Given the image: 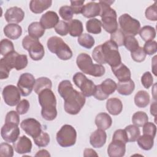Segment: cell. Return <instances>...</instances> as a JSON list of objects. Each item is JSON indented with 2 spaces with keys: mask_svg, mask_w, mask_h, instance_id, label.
Wrapping results in <instances>:
<instances>
[{
  "mask_svg": "<svg viewBox=\"0 0 157 157\" xmlns=\"http://www.w3.org/2000/svg\"><path fill=\"white\" fill-rule=\"evenodd\" d=\"M58 91L64 100V110L71 115L78 114L85 105V96L74 89L71 82L67 80L59 83Z\"/></svg>",
  "mask_w": 157,
  "mask_h": 157,
  "instance_id": "6da1fadb",
  "label": "cell"
},
{
  "mask_svg": "<svg viewBox=\"0 0 157 157\" xmlns=\"http://www.w3.org/2000/svg\"><path fill=\"white\" fill-rule=\"evenodd\" d=\"M92 56L97 63L99 64L107 63L111 68L121 63L118 47L110 40L96 46L92 52Z\"/></svg>",
  "mask_w": 157,
  "mask_h": 157,
  "instance_id": "7a4b0ae2",
  "label": "cell"
},
{
  "mask_svg": "<svg viewBox=\"0 0 157 157\" xmlns=\"http://www.w3.org/2000/svg\"><path fill=\"white\" fill-rule=\"evenodd\" d=\"M39 104L42 107L41 115L47 121H52L57 116L56 99L51 89H45L38 94Z\"/></svg>",
  "mask_w": 157,
  "mask_h": 157,
  "instance_id": "3957f363",
  "label": "cell"
},
{
  "mask_svg": "<svg viewBox=\"0 0 157 157\" xmlns=\"http://www.w3.org/2000/svg\"><path fill=\"white\" fill-rule=\"evenodd\" d=\"M113 2V1H99L101 7L99 16L101 17L102 26L105 31L110 34L118 29L117 13L113 9L110 7L111 4Z\"/></svg>",
  "mask_w": 157,
  "mask_h": 157,
  "instance_id": "277c9868",
  "label": "cell"
},
{
  "mask_svg": "<svg viewBox=\"0 0 157 157\" xmlns=\"http://www.w3.org/2000/svg\"><path fill=\"white\" fill-rule=\"evenodd\" d=\"M76 63L81 71L93 77H101L105 72V67L99 64H94L90 56L86 53H80L76 59Z\"/></svg>",
  "mask_w": 157,
  "mask_h": 157,
  "instance_id": "5b68a950",
  "label": "cell"
},
{
  "mask_svg": "<svg viewBox=\"0 0 157 157\" xmlns=\"http://www.w3.org/2000/svg\"><path fill=\"white\" fill-rule=\"evenodd\" d=\"M48 50L61 60L70 59L72 56V52L70 47L63 40L61 37L52 36L47 40Z\"/></svg>",
  "mask_w": 157,
  "mask_h": 157,
  "instance_id": "8992f818",
  "label": "cell"
},
{
  "mask_svg": "<svg viewBox=\"0 0 157 157\" xmlns=\"http://www.w3.org/2000/svg\"><path fill=\"white\" fill-rule=\"evenodd\" d=\"M22 46L26 50L33 60L39 61L42 59L45 55V50L42 44L38 39L31 36H26L22 40Z\"/></svg>",
  "mask_w": 157,
  "mask_h": 157,
  "instance_id": "52a82bcc",
  "label": "cell"
},
{
  "mask_svg": "<svg viewBox=\"0 0 157 157\" xmlns=\"http://www.w3.org/2000/svg\"><path fill=\"white\" fill-rule=\"evenodd\" d=\"M77 132L75 128L69 124L63 125L56 133V141L62 147H69L76 142Z\"/></svg>",
  "mask_w": 157,
  "mask_h": 157,
  "instance_id": "ba28073f",
  "label": "cell"
},
{
  "mask_svg": "<svg viewBox=\"0 0 157 157\" xmlns=\"http://www.w3.org/2000/svg\"><path fill=\"white\" fill-rule=\"evenodd\" d=\"M118 22L120 29L127 35L136 36L140 29V22L128 13L121 15L118 18Z\"/></svg>",
  "mask_w": 157,
  "mask_h": 157,
  "instance_id": "9c48e42d",
  "label": "cell"
},
{
  "mask_svg": "<svg viewBox=\"0 0 157 157\" xmlns=\"http://www.w3.org/2000/svg\"><path fill=\"white\" fill-rule=\"evenodd\" d=\"M72 79L75 85L80 90L84 96L90 97L93 96L96 85L83 73L76 72L74 75Z\"/></svg>",
  "mask_w": 157,
  "mask_h": 157,
  "instance_id": "30bf717a",
  "label": "cell"
},
{
  "mask_svg": "<svg viewBox=\"0 0 157 157\" xmlns=\"http://www.w3.org/2000/svg\"><path fill=\"white\" fill-rule=\"evenodd\" d=\"M117 90V83L110 78H107L100 85H96L94 97L100 101H103L108 98L110 94H112Z\"/></svg>",
  "mask_w": 157,
  "mask_h": 157,
  "instance_id": "8fae6325",
  "label": "cell"
},
{
  "mask_svg": "<svg viewBox=\"0 0 157 157\" xmlns=\"http://www.w3.org/2000/svg\"><path fill=\"white\" fill-rule=\"evenodd\" d=\"M18 53L13 51L2 58L0 60V78L1 80L7 78L12 69L15 68V61Z\"/></svg>",
  "mask_w": 157,
  "mask_h": 157,
  "instance_id": "7c38bea8",
  "label": "cell"
},
{
  "mask_svg": "<svg viewBox=\"0 0 157 157\" xmlns=\"http://www.w3.org/2000/svg\"><path fill=\"white\" fill-rule=\"evenodd\" d=\"M35 82L34 77L30 73H24L20 76L17 83V87L21 96H27L31 93L34 89Z\"/></svg>",
  "mask_w": 157,
  "mask_h": 157,
  "instance_id": "4fadbf2b",
  "label": "cell"
},
{
  "mask_svg": "<svg viewBox=\"0 0 157 157\" xmlns=\"http://www.w3.org/2000/svg\"><path fill=\"white\" fill-rule=\"evenodd\" d=\"M5 103L9 106H15L20 101L21 93L18 87L13 85L5 86L2 92Z\"/></svg>",
  "mask_w": 157,
  "mask_h": 157,
  "instance_id": "5bb4252c",
  "label": "cell"
},
{
  "mask_svg": "<svg viewBox=\"0 0 157 157\" xmlns=\"http://www.w3.org/2000/svg\"><path fill=\"white\" fill-rule=\"evenodd\" d=\"M21 129L33 138L38 136L42 132L41 124L36 119L28 118L23 120L20 123Z\"/></svg>",
  "mask_w": 157,
  "mask_h": 157,
  "instance_id": "9a60e30c",
  "label": "cell"
},
{
  "mask_svg": "<svg viewBox=\"0 0 157 157\" xmlns=\"http://www.w3.org/2000/svg\"><path fill=\"white\" fill-rule=\"evenodd\" d=\"M20 129L17 125L5 123L1 128V135L7 142L13 143L17 140L20 135Z\"/></svg>",
  "mask_w": 157,
  "mask_h": 157,
  "instance_id": "2e32d148",
  "label": "cell"
},
{
  "mask_svg": "<svg viewBox=\"0 0 157 157\" xmlns=\"http://www.w3.org/2000/svg\"><path fill=\"white\" fill-rule=\"evenodd\" d=\"M4 17L9 23L17 24L22 21L25 17V12L18 7H12L6 10Z\"/></svg>",
  "mask_w": 157,
  "mask_h": 157,
  "instance_id": "e0dca14e",
  "label": "cell"
},
{
  "mask_svg": "<svg viewBox=\"0 0 157 157\" xmlns=\"http://www.w3.org/2000/svg\"><path fill=\"white\" fill-rule=\"evenodd\" d=\"M13 147L18 154H25L30 153L32 149V142L31 140L25 136H22L13 142Z\"/></svg>",
  "mask_w": 157,
  "mask_h": 157,
  "instance_id": "ac0fdd59",
  "label": "cell"
},
{
  "mask_svg": "<svg viewBox=\"0 0 157 157\" xmlns=\"http://www.w3.org/2000/svg\"><path fill=\"white\" fill-rule=\"evenodd\" d=\"M125 152L126 144L120 140H112L107 148V154L110 157H122Z\"/></svg>",
  "mask_w": 157,
  "mask_h": 157,
  "instance_id": "d6986e66",
  "label": "cell"
},
{
  "mask_svg": "<svg viewBox=\"0 0 157 157\" xmlns=\"http://www.w3.org/2000/svg\"><path fill=\"white\" fill-rule=\"evenodd\" d=\"M58 14L53 11H47L43 14L40 19V23L45 29H51L59 21Z\"/></svg>",
  "mask_w": 157,
  "mask_h": 157,
  "instance_id": "ffe728a7",
  "label": "cell"
},
{
  "mask_svg": "<svg viewBox=\"0 0 157 157\" xmlns=\"http://www.w3.org/2000/svg\"><path fill=\"white\" fill-rule=\"evenodd\" d=\"M107 140V134L105 130L98 129L90 137V142L94 148H101L104 145Z\"/></svg>",
  "mask_w": 157,
  "mask_h": 157,
  "instance_id": "44dd1931",
  "label": "cell"
},
{
  "mask_svg": "<svg viewBox=\"0 0 157 157\" xmlns=\"http://www.w3.org/2000/svg\"><path fill=\"white\" fill-rule=\"evenodd\" d=\"M101 7L99 2H89L83 6L82 14L86 18H94L100 15Z\"/></svg>",
  "mask_w": 157,
  "mask_h": 157,
  "instance_id": "7402d4cb",
  "label": "cell"
},
{
  "mask_svg": "<svg viewBox=\"0 0 157 157\" xmlns=\"http://www.w3.org/2000/svg\"><path fill=\"white\" fill-rule=\"evenodd\" d=\"M112 71L119 82L127 81L131 79V74L129 69L122 63L116 67H112Z\"/></svg>",
  "mask_w": 157,
  "mask_h": 157,
  "instance_id": "603a6c76",
  "label": "cell"
},
{
  "mask_svg": "<svg viewBox=\"0 0 157 157\" xmlns=\"http://www.w3.org/2000/svg\"><path fill=\"white\" fill-rule=\"evenodd\" d=\"M51 0H32L29 2V9L34 13H40L52 6Z\"/></svg>",
  "mask_w": 157,
  "mask_h": 157,
  "instance_id": "cb8c5ba5",
  "label": "cell"
},
{
  "mask_svg": "<svg viewBox=\"0 0 157 157\" xmlns=\"http://www.w3.org/2000/svg\"><path fill=\"white\" fill-rule=\"evenodd\" d=\"M4 33L8 38L13 40L18 39L22 34L21 27L17 24L9 23L4 28Z\"/></svg>",
  "mask_w": 157,
  "mask_h": 157,
  "instance_id": "d4e9b609",
  "label": "cell"
},
{
  "mask_svg": "<svg viewBox=\"0 0 157 157\" xmlns=\"http://www.w3.org/2000/svg\"><path fill=\"white\" fill-rule=\"evenodd\" d=\"M106 109L109 113L113 115H119L123 110V103L117 98H109L106 102Z\"/></svg>",
  "mask_w": 157,
  "mask_h": 157,
  "instance_id": "484cf974",
  "label": "cell"
},
{
  "mask_svg": "<svg viewBox=\"0 0 157 157\" xmlns=\"http://www.w3.org/2000/svg\"><path fill=\"white\" fill-rule=\"evenodd\" d=\"M95 124L99 129H108L112 124L111 117L105 112L98 113L95 118Z\"/></svg>",
  "mask_w": 157,
  "mask_h": 157,
  "instance_id": "4316f807",
  "label": "cell"
},
{
  "mask_svg": "<svg viewBox=\"0 0 157 157\" xmlns=\"http://www.w3.org/2000/svg\"><path fill=\"white\" fill-rule=\"evenodd\" d=\"M134 88L135 84L131 79L124 82H118L117 84V90L121 95H130L134 90Z\"/></svg>",
  "mask_w": 157,
  "mask_h": 157,
  "instance_id": "83f0119b",
  "label": "cell"
},
{
  "mask_svg": "<svg viewBox=\"0 0 157 157\" xmlns=\"http://www.w3.org/2000/svg\"><path fill=\"white\" fill-rule=\"evenodd\" d=\"M69 33L72 37L80 36L83 31L82 22L77 19H72L67 23Z\"/></svg>",
  "mask_w": 157,
  "mask_h": 157,
  "instance_id": "f1b7e54d",
  "label": "cell"
},
{
  "mask_svg": "<svg viewBox=\"0 0 157 157\" xmlns=\"http://www.w3.org/2000/svg\"><path fill=\"white\" fill-rule=\"evenodd\" d=\"M45 31V28L41 25L40 22L37 21L31 23L28 28L29 36L36 39L41 37L44 34Z\"/></svg>",
  "mask_w": 157,
  "mask_h": 157,
  "instance_id": "f546056e",
  "label": "cell"
},
{
  "mask_svg": "<svg viewBox=\"0 0 157 157\" xmlns=\"http://www.w3.org/2000/svg\"><path fill=\"white\" fill-rule=\"evenodd\" d=\"M52 86V82L50 79L45 77H42L36 80L34 90L35 93L39 94L42 91L45 89H51Z\"/></svg>",
  "mask_w": 157,
  "mask_h": 157,
  "instance_id": "4dcf8cb0",
  "label": "cell"
},
{
  "mask_svg": "<svg viewBox=\"0 0 157 157\" xmlns=\"http://www.w3.org/2000/svg\"><path fill=\"white\" fill-rule=\"evenodd\" d=\"M134 103L140 108L147 107L150 103V95L144 90L139 91L134 96Z\"/></svg>",
  "mask_w": 157,
  "mask_h": 157,
  "instance_id": "1f68e13d",
  "label": "cell"
},
{
  "mask_svg": "<svg viewBox=\"0 0 157 157\" xmlns=\"http://www.w3.org/2000/svg\"><path fill=\"white\" fill-rule=\"evenodd\" d=\"M137 144L140 148L144 150H151L154 145V137L144 134L143 136H140L137 139Z\"/></svg>",
  "mask_w": 157,
  "mask_h": 157,
  "instance_id": "d6a6232c",
  "label": "cell"
},
{
  "mask_svg": "<svg viewBox=\"0 0 157 157\" xmlns=\"http://www.w3.org/2000/svg\"><path fill=\"white\" fill-rule=\"evenodd\" d=\"M139 34L140 37L145 42L153 40L156 37L155 29L149 25L144 26L139 30Z\"/></svg>",
  "mask_w": 157,
  "mask_h": 157,
  "instance_id": "836d02e7",
  "label": "cell"
},
{
  "mask_svg": "<svg viewBox=\"0 0 157 157\" xmlns=\"http://www.w3.org/2000/svg\"><path fill=\"white\" fill-rule=\"evenodd\" d=\"M101 21L97 18H91L86 23V31L92 34H98L101 32Z\"/></svg>",
  "mask_w": 157,
  "mask_h": 157,
  "instance_id": "e575fe53",
  "label": "cell"
},
{
  "mask_svg": "<svg viewBox=\"0 0 157 157\" xmlns=\"http://www.w3.org/2000/svg\"><path fill=\"white\" fill-rule=\"evenodd\" d=\"M124 130L126 133L128 142H135L140 136V131L139 127L135 126L134 124L127 126Z\"/></svg>",
  "mask_w": 157,
  "mask_h": 157,
  "instance_id": "d590c367",
  "label": "cell"
},
{
  "mask_svg": "<svg viewBox=\"0 0 157 157\" xmlns=\"http://www.w3.org/2000/svg\"><path fill=\"white\" fill-rule=\"evenodd\" d=\"M77 41L82 47L88 49L91 48L95 43L93 37L87 33L82 34L80 36H78Z\"/></svg>",
  "mask_w": 157,
  "mask_h": 157,
  "instance_id": "8d00e7d4",
  "label": "cell"
},
{
  "mask_svg": "<svg viewBox=\"0 0 157 157\" xmlns=\"http://www.w3.org/2000/svg\"><path fill=\"white\" fill-rule=\"evenodd\" d=\"M148 120L147 114L142 111H138L134 113L132 117V123L137 126L142 127Z\"/></svg>",
  "mask_w": 157,
  "mask_h": 157,
  "instance_id": "74e56055",
  "label": "cell"
},
{
  "mask_svg": "<svg viewBox=\"0 0 157 157\" xmlns=\"http://www.w3.org/2000/svg\"><path fill=\"white\" fill-rule=\"evenodd\" d=\"M123 45L129 52H132L139 47L137 40L133 36L127 35L124 37Z\"/></svg>",
  "mask_w": 157,
  "mask_h": 157,
  "instance_id": "f35d334b",
  "label": "cell"
},
{
  "mask_svg": "<svg viewBox=\"0 0 157 157\" xmlns=\"http://www.w3.org/2000/svg\"><path fill=\"white\" fill-rule=\"evenodd\" d=\"M0 51L1 54L4 56L13 52L14 46L12 42L7 39H2L0 42Z\"/></svg>",
  "mask_w": 157,
  "mask_h": 157,
  "instance_id": "ab89813d",
  "label": "cell"
},
{
  "mask_svg": "<svg viewBox=\"0 0 157 157\" xmlns=\"http://www.w3.org/2000/svg\"><path fill=\"white\" fill-rule=\"evenodd\" d=\"M33 140L35 144L39 147H44L48 145L50 139L48 133L42 131L38 136L33 138Z\"/></svg>",
  "mask_w": 157,
  "mask_h": 157,
  "instance_id": "60d3db41",
  "label": "cell"
},
{
  "mask_svg": "<svg viewBox=\"0 0 157 157\" xmlns=\"http://www.w3.org/2000/svg\"><path fill=\"white\" fill-rule=\"evenodd\" d=\"M124 37L125 35L121 29H118L114 33L111 34L110 40L115 43L118 45V47H120L123 45Z\"/></svg>",
  "mask_w": 157,
  "mask_h": 157,
  "instance_id": "b9f144b4",
  "label": "cell"
},
{
  "mask_svg": "<svg viewBox=\"0 0 157 157\" xmlns=\"http://www.w3.org/2000/svg\"><path fill=\"white\" fill-rule=\"evenodd\" d=\"M59 14L64 20L69 21L72 20L74 13L71 6H63L60 7L59 10Z\"/></svg>",
  "mask_w": 157,
  "mask_h": 157,
  "instance_id": "7bdbcfd3",
  "label": "cell"
},
{
  "mask_svg": "<svg viewBox=\"0 0 157 157\" xmlns=\"http://www.w3.org/2000/svg\"><path fill=\"white\" fill-rule=\"evenodd\" d=\"M28 58L26 55L18 54L15 61V69L17 71L25 69L28 65Z\"/></svg>",
  "mask_w": 157,
  "mask_h": 157,
  "instance_id": "ee69618b",
  "label": "cell"
},
{
  "mask_svg": "<svg viewBox=\"0 0 157 157\" xmlns=\"http://www.w3.org/2000/svg\"><path fill=\"white\" fill-rule=\"evenodd\" d=\"M5 123L13 124L18 126L20 123V117L18 113L14 110L9 112L6 116Z\"/></svg>",
  "mask_w": 157,
  "mask_h": 157,
  "instance_id": "f6af8a7d",
  "label": "cell"
},
{
  "mask_svg": "<svg viewBox=\"0 0 157 157\" xmlns=\"http://www.w3.org/2000/svg\"><path fill=\"white\" fill-rule=\"evenodd\" d=\"M145 17L151 21L157 20V7L156 2H155L153 4L147 7L145 12Z\"/></svg>",
  "mask_w": 157,
  "mask_h": 157,
  "instance_id": "bcb514c9",
  "label": "cell"
},
{
  "mask_svg": "<svg viewBox=\"0 0 157 157\" xmlns=\"http://www.w3.org/2000/svg\"><path fill=\"white\" fill-rule=\"evenodd\" d=\"M146 53L144 50V48L141 47H139L136 50L131 52V56L132 59L137 63L142 62L145 60L146 57Z\"/></svg>",
  "mask_w": 157,
  "mask_h": 157,
  "instance_id": "7dc6e473",
  "label": "cell"
},
{
  "mask_svg": "<svg viewBox=\"0 0 157 157\" xmlns=\"http://www.w3.org/2000/svg\"><path fill=\"white\" fill-rule=\"evenodd\" d=\"M0 156L12 157L13 156V149L12 146L8 143H1L0 145Z\"/></svg>",
  "mask_w": 157,
  "mask_h": 157,
  "instance_id": "c3c4849f",
  "label": "cell"
},
{
  "mask_svg": "<svg viewBox=\"0 0 157 157\" xmlns=\"http://www.w3.org/2000/svg\"><path fill=\"white\" fill-rule=\"evenodd\" d=\"M55 32L61 36H66L69 33V27L67 23L60 20L55 26Z\"/></svg>",
  "mask_w": 157,
  "mask_h": 157,
  "instance_id": "681fc988",
  "label": "cell"
},
{
  "mask_svg": "<svg viewBox=\"0 0 157 157\" xmlns=\"http://www.w3.org/2000/svg\"><path fill=\"white\" fill-rule=\"evenodd\" d=\"M143 48L146 54L153 55L157 52V42L155 40L145 42Z\"/></svg>",
  "mask_w": 157,
  "mask_h": 157,
  "instance_id": "f907efd6",
  "label": "cell"
},
{
  "mask_svg": "<svg viewBox=\"0 0 157 157\" xmlns=\"http://www.w3.org/2000/svg\"><path fill=\"white\" fill-rule=\"evenodd\" d=\"M156 132V126L151 122H147L143 125L144 134L150 136L155 138Z\"/></svg>",
  "mask_w": 157,
  "mask_h": 157,
  "instance_id": "816d5d0a",
  "label": "cell"
},
{
  "mask_svg": "<svg viewBox=\"0 0 157 157\" xmlns=\"http://www.w3.org/2000/svg\"><path fill=\"white\" fill-rule=\"evenodd\" d=\"M30 105L29 102L27 99H22L19 102V103L17 104V106L16 107L17 112L20 115H23L28 112L29 110Z\"/></svg>",
  "mask_w": 157,
  "mask_h": 157,
  "instance_id": "f5cc1de1",
  "label": "cell"
},
{
  "mask_svg": "<svg viewBox=\"0 0 157 157\" xmlns=\"http://www.w3.org/2000/svg\"><path fill=\"white\" fill-rule=\"evenodd\" d=\"M141 83L145 88L148 89L153 85V78L152 74L148 71L145 72L141 77Z\"/></svg>",
  "mask_w": 157,
  "mask_h": 157,
  "instance_id": "db71d44e",
  "label": "cell"
},
{
  "mask_svg": "<svg viewBox=\"0 0 157 157\" xmlns=\"http://www.w3.org/2000/svg\"><path fill=\"white\" fill-rule=\"evenodd\" d=\"M120 140L123 142L125 144L128 142V137H127L125 130L121 129L116 130L114 132L112 137V140Z\"/></svg>",
  "mask_w": 157,
  "mask_h": 157,
  "instance_id": "11a10c76",
  "label": "cell"
},
{
  "mask_svg": "<svg viewBox=\"0 0 157 157\" xmlns=\"http://www.w3.org/2000/svg\"><path fill=\"white\" fill-rule=\"evenodd\" d=\"M85 2L84 0L81 1H71V7L75 14L82 13V9L83 7V4Z\"/></svg>",
  "mask_w": 157,
  "mask_h": 157,
  "instance_id": "9f6ffc18",
  "label": "cell"
},
{
  "mask_svg": "<svg viewBox=\"0 0 157 157\" xmlns=\"http://www.w3.org/2000/svg\"><path fill=\"white\" fill-rule=\"evenodd\" d=\"M83 156L85 157L88 156H98V155L96 153L95 150L91 148H85L83 152Z\"/></svg>",
  "mask_w": 157,
  "mask_h": 157,
  "instance_id": "6f0895ef",
  "label": "cell"
},
{
  "mask_svg": "<svg viewBox=\"0 0 157 157\" xmlns=\"http://www.w3.org/2000/svg\"><path fill=\"white\" fill-rule=\"evenodd\" d=\"M35 156H50V153L48 151L45 149L40 150L37 152V153L35 155Z\"/></svg>",
  "mask_w": 157,
  "mask_h": 157,
  "instance_id": "680465c9",
  "label": "cell"
},
{
  "mask_svg": "<svg viewBox=\"0 0 157 157\" xmlns=\"http://www.w3.org/2000/svg\"><path fill=\"white\" fill-rule=\"evenodd\" d=\"M150 113L153 116L156 117V101L151 103V104L150 105Z\"/></svg>",
  "mask_w": 157,
  "mask_h": 157,
  "instance_id": "91938a15",
  "label": "cell"
},
{
  "mask_svg": "<svg viewBox=\"0 0 157 157\" xmlns=\"http://www.w3.org/2000/svg\"><path fill=\"white\" fill-rule=\"evenodd\" d=\"M154 62H155L154 63L152 62V64H153L154 66H156V59H155ZM152 69H153V74H155V75H156V71H155V67H152Z\"/></svg>",
  "mask_w": 157,
  "mask_h": 157,
  "instance_id": "94428289",
  "label": "cell"
}]
</instances>
